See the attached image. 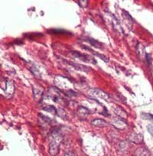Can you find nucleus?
I'll return each mask as SVG.
<instances>
[{
	"label": "nucleus",
	"instance_id": "nucleus-18",
	"mask_svg": "<svg viewBox=\"0 0 153 156\" xmlns=\"http://www.w3.org/2000/svg\"><path fill=\"white\" fill-rule=\"evenodd\" d=\"M145 116H148L149 119H150L153 122V115H152V114H145Z\"/></svg>",
	"mask_w": 153,
	"mask_h": 156
},
{
	"label": "nucleus",
	"instance_id": "nucleus-5",
	"mask_svg": "<svg viewBox=\"0 0 153 156\" xmlns=\"http://www.w3.org/2000/svg\"><path fill=\"white\" fill-rule=\"evenodd\" d=\"M48 97L50 99H53L55 102H59L61 99H62L61 96V93L59 92V90L55 87H51L50 88L48 93Z\"/></svg>",
	"mask_w": 153,
	"mask_h": 156
},
{
	"label": "nucleus",
	"instance_id": "nucleus-8",
	"mask_svg": "<svg viewBox=\"0 0 153 156\" xmlns=\"http://www.w3.org/2000/svg\"><path fill=\"white\" fill-rule=\"evenodd\" d=\"M134 156H151L149 150L144 147H140L136 150Z\"/></svg>",
	"mask_w": 153,
	"mask_h": 156
},
{
	"label": "nucleus",
	"instance_id": "nucleus-12",
	"mask_svg": "<svg viewBox=\"0 0 153 156\" xmlns=\"http://www.w3.org/2000/svg\"><path fill=\"white\" fill-rule=\"evenodd\" d=\"M88 41L90 43L91 45H93L95 48H97L99 49H102L103 48V47H102V44L100 42H99L98 41L94 40V39H91V38H89Z\"/></svg>",
	"mask_w": 153,
	"mask_h": 156
},
{
	"label": "nucleus",
	"instance_id": "nucleus-7",
	"mask_svg": "<svg viewBox=\"0 0 153 156\" xmlns=\"http://www.w3.org/2000/svg\"><path fill=\"white\" fill-rule=\"evenodd\" d=\"M113 110L114 111V113L117 115L118 117H120V118L123 119H124L127 118V116H128L126 111H125L123 109H122L120 106H116V107L113 108Z\"/></svg>",
	"mask_w": 153,
	"mask_h": 156
},
{
	"label": "nucleus",
	"instance_id": "nucleus-9",
	"mask_svg": "<svg viewBox=\"0 0 153 156\" xmlns=\"http://www.w3.org/2000/svg\"><path fill=\"white\" fill-rule=\"evenodd\" d=\"M91 124L96 127H106L109 125V123L102 119H94L91 122Z\"/></svg>",
	"mask_w": 153,
	"mask_h": 156
},
{
	"label": "nucleus",
	"instance_id": "nucleus-15",
	"mask_svg": "<svg viewBox=\"0 0 153 156\" xmlns=\"http://www.w3.org/2000/svg\"><path fill=\"white\" fill-rule=\"evenodd\" d=\"M79 5H80V6L83 7V8H85V7L87 6V2H88V1H87V0H85V1H79Z\"/></svg>",
	"mask_w": 153,
	"mask_h": 156
},
{
	"label": "nucleus",
	"instance_id": "nucleus-13",
	"mask_svg": "<svg viewBox=\"0 0 153 156\" xmlns=\"http://www.w3.org/2000/svg\"><path fill=\"white\" fill-rule=\"evenodd\" d=\"M43 110H44V111H46V112L51 113H57V109L54 106H44V107L43 108Z\"/></svg>",
	"mask_w": 153,
	"mask_h": 156
},
{
	"label": "nucleus",
	"instance_id": "nucleus-1",
	"mask_svg": "<svg viewBox=\"0 0 153 156\" xmlns=\"http://www.w3.org/2000/svg\"><path fill=\"white\" fill-rule=\"evenodd\" d=\"M61 136L57 134V135H54L52 141L51 142L50 145H49V153L51 155L56 156L58 154L59 152V147H60V143L61 142Z\"/></svg>",
	"mask_w": 153,
	"mask_h": 156
},
{
	"label": "nucleus",
	"instance_id": "nucleus-17",
	"mask_svg": "<svg viewBox=\"0 0 153 156\" xmlns=\"http://www.w3.org/2000/svg\"><path fill=\"white\" fill-rule=\"evenodd\" d=\"M64 156H74V155L72 153V152H67L64 155Z\"/></svg>",
	"mask_w": 153,
	"mask_h": 156
},
{
	"label": "nucleus",
	"instance_id": "nucleus-19",
	"mask_svg": "<svg viewBox=\"0 0 153 156\" xmlns=\"http://www.w3.org/2000/svg\"><path fill=\"white\" fill-rule=\"evenodd\" d=\"M152 75H153V64H152Z\"/></svg>",
	"mask_w": 153,
	"mask_h": 156
},
{
	"label": "nucleus",
	"instance_id": "nucleus-3",
	"mask_svg": "<svg viewBox=\"0 0 153 156\" xmlns=\"http://www.w3.org/2000/svg\"><path fill=\"white\" fill-rule=\"evenodd\" d=\"M72 55L77 58H79L81 61L87 62V63H90V64H96L97 61H95L94 58L92 57L91 56L88 55H85V54H82V53L79 52V51H72Z\"/></svg>",
	"mask_w": 153,
	"mask_h": 156
},
{
	"label": "nucleus",
	"instance_id": "nucleus-6",
	"mask_svg": "<svg viewBox=\"0 0 153 156\" xmlns=\"http://www.w3.org/2000/svg\"><path fill=\"white\" fill-rule=\"evenodd\" d=\"M129 140L132 142H134L136 144L142 143L143 141V136L140 134L137 133H132L129 135Z\"/></svg>",
	"mask_w": 153,
	"mask_h": 156
},
{
	"label": "nucleus",
	"instance_id": "nucleus-11",
	"mask_svg": "<svg viewBox=\"0 0 153 156\" xmlns=\"http://www.w3.org/2000/svg\"><path fill=\"white\" fill-rule=\"evenodd\" d=\"M73 68H75L76 70H80V71H84V72H89L90 71V68L89 67H87L85 65H82V64H74V63H71Z\"/></svg>",
	"mask_w": 153,
	"mask_h": 156
},
{
	"label": "nucleus",
	"instance_id": "nucleus-10",
	"mask_svg": "<svg viewBox=\"0 0 153 156\" xmlns=\"http://www.w3.org/2000/svg\"><path fill=\"white\" fill-rule=\"evenodd\" d=\"M43 88H39V87H33V94H34V98L35 100L38 101L39 100V97H42V94H43Z\"/></svg>",
	"mask_w": 153,
	"mask_h": 156
},
{
	"label": "nucleus",
	"instance_id": "nucleus-16",
	"mask_svg": "<svg viewBox=\"0 0 153 156\" xmlns=\"http://www.w3.org/2000/svg\"><path fill=\"white\" fill-rule=\"evenodd\" d=\"M148 129H149V133H150V134H151L153 136V127L152 126H148Z\"/></svg>",
	"mask_w": 153,
	"mask_h": 156
},
{
	"label": "nucleus",
	"instance_id": "nucleus-4",
	"mask_svg": "<svg viewBox=\"0 0 153 156\" xmlns=\"http://www.w3.org/2000/svg\"><path fill=\"white\" fill-rule=\"evenodd\" d=\"M110 124L116 128L117 129H125L127 127V123L123 120V119L120 118V117H115L112 119Z\"/></svg>",
	"mask_w": 153,
	"mask_h": 156
},
{
	"label": "nucleus",
	"instance_id": "nucleus-14",
	"mask_svg": "<svg viewBox=\"0 0 153 156\" xmlns=\"http://www.w3.org/2000/svg\"><path fill=\"white\" fill-rule=\"evenodd\" d=\"M78 114H79L80 116H83L90 113V111H89L87 108L82 107V106H80V107L78 109Z\"/></svg>",
	"mask_w": 153,
	"mask_h": 156
},
{
	"label": "nucleus",
	"instance_id": "nucleus-2",
	"mask_svg": "<svg viewBox=\"0 0 153 156\" xmlns=\"http://www.w3.org/2000/svg\"><path fill=\"white\" fill-rule=\"evenodd\" d=\"M88 94L91 97H97L100 99H103L104 100H109V96L107 93H105L104 91L101 90L100 89H90L88 91Z\"/></svg>",
	"mask_w": 153,
	"mask_h": 156
}]
</instances>
